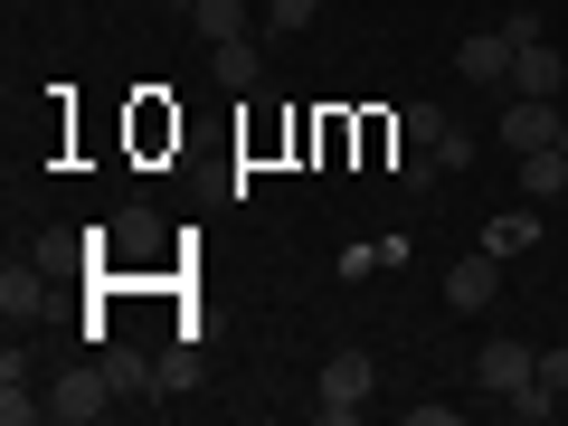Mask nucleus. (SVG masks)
<instances>
[{
    "instance_id": "obj_1",
    "label": "nucleus",
    "mask_w": 568,
    "mask_h": 426,
    "mask_svg": "<svg viewBox=\"0 0 568 426\" xmlns=\"http://www.w3.org/2000/svg\"><path fill=\"white\" fill-rule=\"evenodd\" d=\"M369 379H379L369 351H332V361H323V388H313V417H323V426H351V417L369 407Z\"/></svg>"
},
{
    "instance_id": "obj_2",
    "label": "nucleus",
    "mask_w": 568,
    "mask_h": 426,
    "mask_svg": "<svg viewBox=\"0 0 568 426\" xmlns=\"http://www.w3.org/2000/svg\"><path fill=\"white\" fill-rule=\"evenodd\" d=\"M530 369H540V351L503 332V342H484V361H474V388H484V398H521V388H530Z\"/></svg>"
},
{
    "instance_id": "obj_3",
    "label": "nucleus",
    "mask_w": 568,
    "mask_h": 426,
    "mask_svg": "<svg viewBox=\"0 0 568 426\" xmlns=\"http://www.w3.org/2000/svg\"><path fill=\"white\" fill-rule=\"evenodd\" d=\"M559 104H549V95H511L503 104V152H511V162H521V152H540V142H559Z\"/></svg>"
},
{
    "instance_id": "obj_4",
    "label": "nucleus",
    "mask_w": 568,
    "mask_h": 426,
    "mask_svg": "<svg viewBox=\"0 0 568 426\" xmlns=\"http://www.w3.org/2000/svg\"><path fill=\"white\" fill-rule=\"evenodd\" d=\"M493 294H503V256L474 246V256L446 265V304H455V313H493Z\"/></svg>"
},
{
    "instance_id": "obj_5",
    "label": "nucleus",
    "mask_w": 568,
    "mask_h": 426,
    "mask_svg": "<svg viewBox=\"0 0 568 426\" xmlns=\"http://www.w3.org/2000/svg\"><path fill=\"white\" fill-rule=\"evenodd\" d=\"M104 407H114V379H104V369H67L58 398H48V417H58V426H95Z\"/></svg>"
},
{
    "instance_id": "obj_6",
    "label": "nucleus",
    "mask_w": 568,
    "mask_h": 426,
    "mask_svg": "<svg viewBox=\"0 0 568 426\" xmlns=\"http://www.w3.org/2000/svg\"><path fill=\"white\" fill-rule=\"evenodd\" d=\"M455 67H465V85H503V95H511V39H503V20L474 29V39L455 48Z\"/></svg>"
},
{
    "instance_id": "obj_7",
    "label": "nucleus",
    "mask_w": 568,
    "mask_h": 426,
    "mask_svg": "<svg viewBox=\"0 0 568 426\" xmlns=\"http://www.w3.org/2000/svg\"><path fill=\"white\" fill-rule=\"evenodd\" d=\"M559 85H568V58H559L549 39L511 48V95H549V104H559Z\"/></svg>"
},
{
    "instance_id": "obj_8",
    "label": "nucleus",
    "mask_w": 568,
    "mask_h": 426,
    "mask_svg": "<svg viewBox=\"0 0 568 426\" xmlns=\"http://www.w3.org/2000/svg\"><path fill=\"white\" fill-rule=\"evenodd\" d=\"M530 246H540V200H521V209H503V219L484 227V256H530Z\"/></svg>"
},
{
    "instance_id": "obj_9",
    "label": "nucleus",
    "mask_w": 568,
    "mask_h": 426,
    "mask_svg": "<svg viewBox=\"0 0 568 426\" xmlns=\"http://www.w3.org/2000/svg\"><path fill=\"white\" fill-rule=\"evenodd\" d=\"M511 181H521V200H559V190H568V152H559V142H540V152H521V171H511Z\"/></svg>"
},
{
    "instance_id": "obj_10",
    "label": "nucleus",
    "mask_w": 568,
    "mask_h": 426,
    "mask_svg": "<svg viewBox=\"0 0 568 426\" xmlns=\"http://www.w3.org/2000/svg\"><path fill=\"white\" fill-rule=\"evenodd\" d=\"M39 417H48V398H39V388H29L20 351H10V361H0V426H39Z\"/></svg>"
},
{
    "instance_id": "obj_11",
    "label": "nucleus",
    "mask_w": 568,
    "mask_h": 426,
    "mask_svg": "<svg viewBox=\"0 0 568 426\" xmlns=\"http://www.w3.org/2000/svg\"><path fill=\"white\" fill-rule=\"evenodd\" d=\"M209 77H219L227 95H246V85L265 77V58H256V39H219V48H209Z\"/></svg>"
},
{
    "instance_id": "obj_12",
    "label": "nucleus",
    "mask_w": 568,
    "mask_h": 426,
    "mask_svg": "<svg viewBox=\"0 0 568 426\" xmlns=\"http://www.w3.org/2000/svg\"><path fill=\"white\" fill-rule=\"evenodd\" d=\"M190 29H200L209 48H219V39H246V0H200V10H190Z\"/></svg>"
},
{
    "instance_id": "obj_13",
    "label": "nucleus",
    "mask_w": 568,
    "mask_h": 426,
    "mask_svg": "<svg viewBox=\"0 0 568 426\" xmlns=\"http://www.w3.org/2000/svg\"><path fill=\"white\" fill-rule=\"evenodd\" d=\"M407 133H417V142H426V152H436V142H446V133H455V114H446V104H407Z\"/></svg>"
},
{
    "instance_id": "obj_14",
    "label": "nucleus",
    "mask_w": 568,
    "mask_h": 426,
    "mask_svg": "<svg viewBox=\"0 0 568 426\" xmlns=\"http://www.w3.org/2000/svg\"><path fill=\"white\" fill-rule=\"evenodd\" d=\"M29 304H39V275H20V265H10V275H0V313H10V323H20Z\"/></svg>"
},
{
    "instance_id": "obj_15",
    "label": "nucleus",
    "mask_w": 568,
    "mask_h": 426,
    "mask_svg": "<svg viewBox=\"0 0 568 426\" xmlns=\"http://www.w3.org/2000/svg\"><path fill=\"white\" fill-rule=\"evenodd\" d=\"M265 20H275V29H313V20H323V0H265Z\"/></svg>"
},
{
    "instance_id": "obj_16",
    "label": "nucleus",
    "mask_w": 568,
    "mask_h": 426,
    "mask_svg": "<svg viewBox=\"0 0 568 426\" xmlns=\"http://www.w3.org/2000/svg\"><path fill=\"white\" fill-rule=\"evenodd\" d=\"M436 162H446V171H474V133H465V123H455V133L436 142Z\"/></svg>"
},
{
    "instance_id": "obj_17",
    "label": "nucleus",
    "mask_w": 568,
    "mask_h": 426,
    "mask_svg": "<svg viewBox=\"0 0 568 426\" xmlns=\"http://www.w3.org/2000/svg\"><path fill=\"white\" fill-rule=\"evenodd\" d=\"M455 417H465L455 398H417V407H407V426H455Z\"/></svg>"
},
{
    "instance_id": "obj_18",
    "label": "nucleus",
    "mask_w": 568,
    "mask_h": 426,
    "mask_svg": "<svg viewBox=\"0 0 568 426\" xmlns=\"http://www.w3.org/2000/svg\"><path fill=\"white\" fill-rule=\"evenodd\" d=\"M530 379H540L549 398H568V351H540V369H530Z\"/></svg>"
},
{
    "instance_id": "obj_19",
    "label": "nucleus",
    "mask_w": 568,
    "mask_h": 426,
    "mask_svg": "<svg viewBox=\"0 0 568 426\" xmlns=\"http://www.w3.org/2000/svg\"><path fill=\"white\" fill-rule=\"evenodd\" d=\"M503 407H511V417H530V426H540V417H549V407H559V398H549V388H540V379H530V388H521V398H503Z\"/></svg>"
},
{
    "instance_id": "obj_20",
    "label": "nucleus",
    "mask_w": 568,
    "mask_h": 426,
    "mask_svg": "<svg viewBox=\"0 0 568 426\" xmlns=\"http://www.w3.org/2000/svg\"><path fill=\"white\" fill-rule=\"evenodd\" d=\"M559 152H568V123H559Z\"/></svg>"
}]
</instances>
